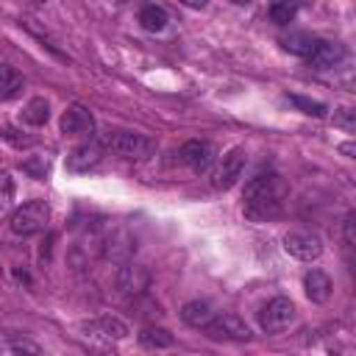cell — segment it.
<instances>
[{"instance_id": "6da1fadb", "label": "cell", "mask_w": 356, "mask_h": 356, "mask_svg": "<svg viewBox=\"0 0 356 356\" xmlns=\"http://www.w3.org/2000/svg\"><path fill=\"white\" fill-rule=\"evenodd\" d=\"M286 184L278 172H261L245 184V217L264 222L281 214Z\"/></svg>"}, {"instance_id": "7a4b0ae2", "label": "cell", "mask_w": 356, "mask_h": 356, "mask_svg": "<svg viewBox=\"0 0 356 356\" xmlns=\"http://www.w3.org/2000/svg\"><path fill=\"white\" fill-rule=\"evenodd\" d=\"M47 222H50V206H47V200H39V197H33V200L22 203L19 209H14V214L8 220V225H11V231L17 236L42 234L47 228Z\"/></svg>"}, {"instance_id": "3957f363", "label": "cell", "mask_w": 356, "mask_h": 356, "mask_svg": "<svg viewBox=\"0 0 356 356\" xmlns=\"http://www.w3.org/2000/svg\"><path fill=\"white\" fill-rule=\"evenodd\" d=\"M295 317H298V309H295V303L289 300V298H273V300H267L264 306H261V312H259V325H261V331H267V334H281L284 328H289L292 323H295Z\"/></svg>"}, {"instance_id": "277c9868", "label": "cell", "mask_w": 356, "mask_h": 356, "mask_svg": "<svg viewBox=\"0 0 356 356\" xmlns=\"http://www.w3.org/2000/svg\"><path fill=\"white\" fill-rule=\"evenodd\" d=\"M103 147H108L111 153L122 159H145L153 150V139H147L145 134H134V131H114L103 139Z\"/></svg>"}, {"instance_id": "5b68a950", "label": "cell", "mask_w": 356, "mask_h": 356, "mask_svg": "<svg viewBox=\"0 0 356 356\" xmlns=\"http://www.w3.org/2000/svg\"><path fill=\"white\" fill-rule=\"evenodd\" d=\"M245 164H248V153H245V147H231V150L220 159L217 170L211 172V186H214V189H231V186L242 178Z\"/></svg>"}, {"instance_id": "8992f818", "label": "cell", "mask_w": 356, "mask_h": 356, "mask_svg": "<svg viewBox=\"0 0 356 356\" xmlns=\"http://www.w3.org/2000/svg\"><path fill=\"white\" fill-rule=\"evenodd\" d=\"M203 331L211 339H234V342H248L253 337L248 323L242 317H236V314H214V320Z\"/></svg>"}, {"instance_id": "52a82bcc", "label": "cell", "mask_w": 356, "mask_h": 356, "mask_svg": "<svg viewBox=\"0 0 356 356\" xmlns=\"http://www.w3.org/2000/svg\"><path fill=\"white\" fill-rule=\"evenodd\" d=\"M284 250L300 261H314L323 253V239L312 231H289L284 236Z\"/></svg>"}, {"instance_id": "ba28073f", "label": "cell", "mask_w": 356, "mask_h": 356, "mask_svg": "<svg viewBox=\"0 0 356 356\" xmlns=\"http://www.w3.org/2000/svg\"><path fill=\"white\" fill-rule=\"evenodd\" d=\"M58 128L67 136H89L95 131V117L83 103H70L58 120Z\"/></svg>"}, {"instance_id": "9c48e42d", "label": "cell", "mask_w": 356, "mask_h": 356, "mask_svg": "<svg viewBox=\"0 0 356 356\" xmlns=\"http://www.w3.org/2000/svg\"><path fill=\"white\" fill-rule=\"evenodd\" d=\"M114 281L122 295H142L150 286V270L142 264H134V261H122Z\"/></svg>"}, {"instance_id": "30bf717a", "label": "cell", "mask_w": 356, "mask_h": 356, "mask_svg": "<svg viewBox=\"0 0 356 356\" xmlns=\"http://www.w3.org/2000/svg\"><path fill=\"white\" fill-rule=\"evenodd\" d=\"M214 156H217V150H214V145L206 142V139H189V142H184L181 150H178V159H181L186 167H192L195 172L209 170L211 161H214Z\"/></svg>"}, {"instance_id": "8fae6325", "label": "cell", "mask_w": 356, "mask_h": 356, "mask_svg": "<svg viewBox=\"0 0 356 356\" xmlns=\"http://www.w3.org/2000/svg\"><path fill=\"white\" fill-rule=\"evenodd\" d=\"M312 70H334L342 64L345 58V47L339 42H328V39H317L314 50L306 56Z\"/></svg>"}, {"instance_id": "7c38bea8", "label": "cell", "mask_w": 356, "mask_h": 356, "mask_svg": "<svg viewBox=\"0 0 356 356\" xmlns=\"http://www.w3.org/2000/svg\"><path fill=\"white\" fill-rule=\"evenodd\" d=\"M103 159V145L97 139H89L83 145H78L70 156H67V170L70 172H86L92 167H97Z\"/></svg>"}, {"instance_id": "4fadbf2b", "label": "cell", "mask_w": 356, "mask_h": 356, "mask_svg": "<svg viewBox=\"0 0 356 356\" xmlns=\"http://www.w3.org/2000/svg\"><path fill=\"white\" fill-rule=\"evenodd\" d=\"M83 331L95 339H114V342L128 337V325L114 314H103V317H95V320L83 323Z\"/></svg>"}, {"instance_id": "5bb4252c", "label": "cell", "mask_w": 356, "mask_h": 356, "mask_svg": "<svg viewBox=\"0 0 356 356\" xmlns=\"http://www.w3.org/2000/svg\"><path fill=\"white\" fill-rule=\"evenodd\" d=\"M331 289H334V284L323 270H309L303 275V292L312 303H325L331 298Z\"/></svg>"}, {"instance_id": "9a60e30c", "label": "cell", "mask_w": 356, "mask_h": 356, "mask_svg": "<svg viewBox=\"0 0 356 356\" xmlns=\"http://www.w3.org/2000/svg\"><path fill=\"white\" fill-rule=\"evenodd\" d=\"M214 306L209 303V300H189V303H184L181 306V320L186 323V325H192V328H206L211 320H214Z\"/></svg>"}, {"instance_id": "2e32d148", "label": "cell", "mask_w": 356, "mask_h": 356, "mask_svg": "<svg viewBox=\"0 0 356 356\" xmlns=\"http://www.w3.org/2000/svg\"><path fill=\"white\" fill-rule=\"evenodd\" d=\"M103 250L114 261H128V256L134 253V239L125 231H111V236H106L103 242Z\"/></svg>"}, {"instance_id": "e0dca14e", "label": "cell", "mask_w": 356, "mask_h": 356, "mask_svg": "<svg viewBox=\"0 0 356 356\" xmlns=\"http://www.w3.org/2000/svg\"><path fill=\"white\" fill-rule=\"evenodd\" d=\"M47 120H50V103H47L44 97H31V100L22 106V122H25V125L39 128V125H44Z\"/></svg>"}, {"instance_id": "ac0fdd59", "label": "cell", "mask_w": 356, "mask_h": 356, "mask_svg": "<svg viewBox=\"0 0 356 356\" xmlns=\"http://www.w3.org/2000/svg\"><path fill=\"white\" fill-rule=\"evenodd\" d=\"M22 89V75L11 64H0V100L17 97Z\"/></svg>"}, {"instance_id": "d6986e66", "label": "cell", "mask_w": 356, "mask_h": 356, "mask_svg": "<svg viewBox=\"0 0 356 356\" xmlns=\"http://www.w3.org/2000/svg\"><path fill=\"white\" fill-rule=\"evenodd\" d=\"M167 22H170V17H167V11H164L161 6H145V8L139 11V25H142L145 31L159 33V31L167 28Z\"/></svg>"}, {"instance_id": "ffe728a7", "label": "cell", "mask_w": 356, "mask_h": 356, "mask_svg": "<svg viewBox=\"0 0 356 356\" xmlns=\"http://www.w3.org/2000/svg\"><path fill=\"white\" fill-rule=\"evenodd\" d=\"M139 342L145 345V348H172L175 345V337L167 331V328H156V325H147V328H142V334H139Z\"/></svg>"}, {"instance_id": "44dd1931", "label": "cell", "mask_w": 356, "mask_h": 356, "mask_svg": "<svg viewBox=\"0 0 356 356\" xmlns=\"http://www.w3.org/2000/svg\"><path fill=\"white\" fill-rule=\"evenodd\" d=\"M281 44H284V50H289V53H295V56H309V53L314 50L317 39H314L312 33H289Z\"/></svg>"}, {"instance_id": "7402d4cb", "label": "cell", "mask_w": 356, "mask_h": 356, "mask_svg": "<svg viewBox=\"0 0 356 356\" xmlns=\"http://www.w3.org/2000/svg\"><path fill=\"white\" fill-rule=\"evenodd\" d=\"M295 14H298V0H275V3L270 6V19H273L275 25L292 22Z\"/></svg>"}, {"instance_id": "603a6c76", "label": "cell", "mask_w": 356, "mask_h": 356, "mask_svg": "<svg viewBox=\"0 0 356 356\" xmlns=\"http://www.w3.org/2000/svg\"><path fill=\"white\" fill-rule=\"evenodd\" d=\"M303 114H312V117H325V111H328V106L325 103H320V100H312V97H300V95H292L289 97Z\"/></svg>"}, {"instance_id": "cb8c5ba5", "label": "cell", "mask_w": 356, "mask_h": 356, "mask_svg": "<svg viewBox=\"0 0 356 356\" xmlns=\"http://www.w3.org/2000/svg\"><path fill=\"white\" fill-rule=\"evenodd\" d=\"M47 170H50V164H47L44 156H33V159H25V161H22V172H28V175L36 178V181L47 178Z\"/></svg>"}, {"instance_id": "d4e9b609", "label": "cell", "mask_w": 356, "mask_h": 356, "mask_svg": "<svg viewBox=\"0 0 356 356\" xmlns=\"http://www.w3.org/2000/svg\"><path fill=\"white\" fill-rule=\"evenodd\" d=\"M14 203V178L8 172H0V211Z\"/></svg>"}, {"instance_id": "484cf974", "label": "cell", "mask_w": 356, "mask_h": 356, "mask_svg": "<svg viewBox=\"0 0 356 356\" xmlns=\"http://www.w3.org/2000/svg\"><path fill=\"white\" fill-rule=\"evenodd\" d=\"M334 125L342 128V131H356V111L353 108H337L334 111Z\"/></svg>"}, {"instance_id": "4316f807", "label": "cell", "mask_w": 356, "mask_h": 356, "mask_svg": "<svg viewBox=\"0 0 356 356\" xmlns=\"http://www.w3.org/2000/svg\"><path fill=\"white\" fill-rule=\"evenodd\" d=\"M353 220H356V214L350 211V214L345 217V242H348V245H353V242H356V234H353Z\"/></svg>"}, {"instance_id": "83f0119b", "label": "cell", "mask_w": 356, "mask_h": 356, "mask_svg": "<svg viewBox=\"0 0 356 356\" xmlns=\"http://www.w3.org/2000/svg\"><path fill=\"white\" fill-rule=\"evenodd\" d=\"M8 350H28V353H39V345L33 342H11Z\"/></svg>"}, {"instance_id": "f1b7e54d", "label": "cell", "mask_w": 356, "mask_h": 356, "mask_svg": "<svg viewBox=\"0 0 356 356\" xmlns=\"http://www.w3.org/2000/svg\"><path fill=\"white\" fill-rule=\"evenodd\" d=\"M178 3H184L186 8H206L209 6V0H178Z\"/></svg>"}, {"instance_id": "f546056e", "label": "cell", "mask_w": 356, "mask_h": 356, "mask_svg": "<svg viewBox=\"0 0 356 356\" xmlns=\"http://www.w3.org/2000/svg\"><path fill=\"white\" fill-rule=\"evenodd\" d=\"M339 150L348 156V159H353V153H356V147H353V142H345V145H339Z\"/></svg>"}, {"instance_id": "4dcf8cb0", "label": "cell", "mask_w": 356, "mask_h": 356, "mask_svg": "<svg viewBox=\"0 0 356 356\" xmlns=\"http://www.w3.org/2000/svg\"><path fill=\"white\" fill-rule=\"evenodd\" d=\"M234 3H236V6H245V3H250V0H234Z\"/></svg>"}, {"instance_id": "1f68e13d", "label": "cell", "mask_w": 356, "mask_h": 356, "mask_svg": "<svg viewBox=\"0 0 356 356\" xmlns=\"http://www.w3.org/2000/svg\"><path fill=\"white\" fill-rule=\"evenodd\" d=\"M0 161H3V156H0Z\"/></svg>"}]
</instances>
